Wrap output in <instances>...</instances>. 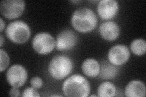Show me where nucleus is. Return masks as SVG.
Returning a JSON list of instances; mask_svg holds the SVG:
<instances>
[{
  "mask_svg": "<svg viewBox=\"0 0 146 97\" xmlns=\"http://www.w3.org/2000/svg\"><path fill=\"white\" fill-rule=\"evenodd\" d=\"M119 4L115 0H102L99 2L97 7L99 17L104 20L113 18L117 14Z\"/></svg>",
  "mask_w": 146,
  "mask_h": 97,
  "instance_id": "obj_10",
  "label": "nucleus"
},
{
  "mask_svg": "<svg viewBox=\"0 0 146 97\" xmlns=\"http://www.w3.org/2000/svg\"><path fill=\"white\" fill-rule=\"evenodd\" d=\"M9 95L12 97H17L20 96V91L17 87H13L9 92Z\"/></svg>",
  "mask_w": 146,
  "mask_h": 97,
  "instance_id": "obj_20",
  "label": "nucleus"
},
{
  "mask_svg": "<svg viewBox=\"0 0 146 97\" xmlns=\"http://www.w3.org/2000/svg\"><path fill=\"white\" fill-rule=\"evenodd\" d=\"M9 57L7 52L3 49H0V71H4L9 64Z\"/></svg>",
  "mask_w": 146,
  "mask_h": 97,
  "instance_id": "obj_17",
  "label": "nucleus"
},
{
  "mask_svg": "<svg viewBox=\"0 0 146 97\" xmlns=\"http://www.w3.org/2000/svg\"><path fill=\"white\" fill-rule=\"evenodd\" d=\"M21 96L23 97H38L40 96V95L34 87H27L23 92Z\"/></svg>",
  "mask_w": 146,
  "mask_h": 97,
  "instance_id": "obj_18",
  "label": "nucleus"
},
{
  "mask_svg": "<svg viewBox=\"0 0 146 97\" xmlns=\"http://www.w3.org/2000/svg\"><path fill=\"white\" fill-rule=\"evenodd\" d=\"M130 56V50L126 46L117 44L112 47L108 53L109 61L116 66L124 64Z\"/></svg>",
  "mask_w": 146,
  "mask_h": 97,
  "instance_id": "obj_9",
  "label": "nucleus"
},
{
  "mask_svg": "<svg viewBox=\"0 0 146 97\" xmlns=\"http://www.w3.org/2000/svg\"><path fill=\"white\" fill-rule=\"evenodd\" d=\"M72 67V62L69 57L59 55L55 56L50 61L48 71L54 79L61 80L70 74Z\"/></svg>",
  "mask_w": 146,
  "mask_h": 97,
  "instance_id": "obj_3",
  "label": "nucleus"
},
{
  "mask_svg": "<svg viewBox=\"0 0 146 97\" xmlns=\"http://www.w3.org/2000/svg\"><path fill=\"white\" fill-rule=\"evenodd\" d=\"M99 32L104 40L111 41L116 40L119 36L120 28L115 22L107 21L100 25Z\"/></svg>",
  "mask_w": 146,
  "mask_h": 97,
  "instance_id": "obj_11",
  "label": "nucleus"
},
{
  "mask_svg": "<svg viewBox=\"0 0 146 97\" xmlns=\"http://www.w3.org/2000/svg\"><path fill=\"white\" fill-rule=\"evenodd\" d=\"M7 37L12 42L21 44L28 40L31 36L29 26L23 21L11 22L6 29Z\"/></svg>",
  "mask_w": 146,
  "mask_h": 97,
  "instance_id": "obj_4",
  "label": "nucleus"
},
{
  "mask_svg": "<svg viewBox=\"0 0 146 97\" xmlns=\"http://www.w3.org/2000/svg\"><path fill=\"white\" fill-rule=\"evenodd\" d=\"M0 22H1V27H0V32H3L4 27H5V22L3 21L2 18H0Z\"/></svg>",
  "mask_w": 146,
  "mask_h": 97,
  "instance_id": "obj_21",
  "label": "nucleus"
},
{
  "mask_svg": "<svg viewBox=\"0 0 146 97\" xmlns=\"http://www.w3.org/2000/svg\"><path fill=\"white\" fill-rule=\"evenodd\" d=\"M71 22L72 26L76 30L81 33H88L96 27L98 18L91 9L80 7L73 12Z\"/></svg>",
  "mask_w": 146,
  "mask_h": 97,
  "instance_id": "obj_1",
  "label": "nucleus"
},
{
  "mask_svg": "<svg viewBox=\"0 0 146 97\" xmlns=\"http://www.w3.org/2000/svg\"><path fill=\"white\" fill-rule=\"evenodd\" d=\"M30 82L32 87L36 89H40L43 84V81L40 77H34L32 78Z\"/></svg>",
  "mask_w": 146,
  "mask_h": 97,
  "instance_id": "obj_19",
  "label": "nucleus"
},
{
  "mask_svg": "<svg viewBox=\"0 0 146 97\" xmlns=\"http://www.w3.org/2000/svg\"><path fill=\"white\" fill-rule=\"evenodd\" d=\"M0 40H1V43H0V46L2 47L3 45V42H4V38H3V36L2 34L0 35Z\"/></svg>",
  "mask_w": 146,
  "mask_h": 97,
  "instance_id": "obj_22",
  "label": "nucleus"
},
{
  "mask_svg": "<svg viewBox=\"0 0 146 97\" xmlns=\"http://www.w3.org/2000/svg\"><path fill=\"white\" fill-rule=\"evenodd\" d=\"M116 89L113 83L106 81L101 83L98 87V96L100 97H112L116 94Z\"/></svg>",
  "mask_w": 146,
  "mask_h": 97,
  "instance_id": "obj_15",
  "label": "nucleus"
},
{
  "mask_svg": "<svg viewBox=\"0 0 146 97\" xmlns=\"http://www.w3.org/2000/svg\"><path fill=\"white\" fill-rule=\"evenodd\" d=\"M78 36L74 31L66 29L58 34L56 40V48L59 51H66L76 45Z\"/></svg>",
  "mask_w": 146,
  "mask_h": 97,
  "instance_id": "obj_8",
  "label": "nucleus"
},
{
  "mask_svg": "<svg viewBox=\"0 0 146 97\" xmlns=\"http://www.w3.org/2000/svg\"><path fill=\"white\" fill-rule=\"evenodd\" d=\"M90 97H92V96H97V95H90Z\"/></svg>",
  "mask_w": 146,
  "mask_h": 97,
  "instance_id": "obj_25",
  "label": "nucleus"
},
{
  "mask_svg": "<svg viewBox=\"0 0 146 97\" xmlns=\"http://www.w3.org/2000/svg\"><path fill=\"white\" fill-rule=\"evenodd\" d=\"M27 77V72L25 67L20 64H14L8 69L6 78L8 83L13 87H20L25 84Z\"/></svg>",
  "mask_w": 146,
  "mask_h": 97,
  "instance_id": "obj_7",
  "label": "nucleus"
},
{
  "mask_svg": "<svg viewBox=\"0 0 146 97\" xmlns=\"http://www.w3.org/2000/svg\"><path fill=\"white\" fill-rule=\"evenodd\" d=\"M118 69L116 66L113 65L111 63L105 62L100 66L99 77L102 79L110 80L115 78L118 73Z\"/></svg>",
  "mask_w": 146,
  "mask_h": 97,
  "instance_id": "obj_14",
  "label": "nucleus"
},
{
  "mask_svg": "<svg viewBox=\"0 0 146 97\" xmlns=\"http://www.w3.org/2000/svg\"><path fill=\"white\" fill-rule=\"evenodd\" d=\"M90 90L88 80L79 74L68 77L62 85L64 95L70 97H86L89 95Z\"/></svg>",
  "mask_w": 146,
  "mask_h": 97,
  "instance_id": "obj_2",
  "label": "nucleus"
},
{
  "mask_svg": "<svg viewBox=\"0 0 146 97\" xmlns=\"http://www.w3.org/2000/svg\"><path fill=\"white\" fill-rule=\"evenodd\" d=\"M130 49L133 54L138 56L144 55L146 51L145 41L141 38L133 40L130 44Z\"/></svg>",
  "mask_w": 146,
  "mask_h": 97,
  "instance_id": "obj_16",
  "label": "nucleus"
},
{
  "mask_svg": "<svg viewBox=\"0 0 146 97\" xmlns=\"http://www.w3.org/2000/svg\"><path fill=\"white\" fill-rule=\"evenodd\" d=\"M82 70L87 77H96L99 74L100 64L94 58L86 59L82 64Z\"/></svg>",
  "mask_w": 146,
  "mask_h": 97,
  "instance_id": "obj_13",
  "label": "nucleus"
},
{
  "mask_svg": "<svg viewBox=\"0 0 146 97\" xmlns=\"http://www.w3.org/2000/svg\"><path fill=\"white\" fill-rule=\"evenodd\" d=\"M32 45L36 52L40 55H47L56 47V40L47 32H40L34 36Z\"/></svg>",
  "mask_w": 146,
  "mask_h": 97,
  "instance_id": "obj_5",
  "label": "nucleus"
},
{
  "mask_svg": "<svg viewBox=\"0 0 146 97\" xmlns=\"http://www.w3.org/2000/svg\"><path fill=\"white\" fill-rule=\"evenodd\" d=\"M51 96H62V95H52Z\"/></svg>",
  "mask_w": 146,
  "mask_h": 97,
  "instance_id": "obj_24",
  "label": "nucleus"
},
{
  "mask_svg": "<svg viewBox=\"0 0 146 97\" xmlns=\"http://www.w3.org/2000/svg\"><path fill=\"white\" fill-rule=\"evenodd\" d=\"M25 9L23 0H4L0 3V12L7 19H15L20 16Z\"/></svg>",
  "mask_w": 146,
  "mask_h": 97,
  "instance_id": "obj_6",
  "label": "nucleus"
},
{
  "mask_svg": "<svg viewBox=\"0 0 146 97\" xmlns=\"http://www.w3.org/2000/svg\"><path fill=\"white\" fill-rule=\"evenodd\" d=\"M125 95L129 97H144L146 95L145 86L141 81H131L125 87Z\"/></svg>",
  "mask_w": 146,
  "mask_h": 97,
  "instance_id": "obj_12",
  "label": "nucleus"
},
{
  "mask_svg": "<svg viewBox=\"0 0 146 97\" xmlns=\"http://www.w3.org/2000/svg\"><path fill=\"white\" fill-rule=\"evenodd\" d=\"M71 2H72V3H80V2H81L80 1H71Z\"/></svg>",
  "mask_w": 146,
  "mask_h": 97,
  "instance_id": "obj_23",
  "label": "nucleus"
}]
</instances>
